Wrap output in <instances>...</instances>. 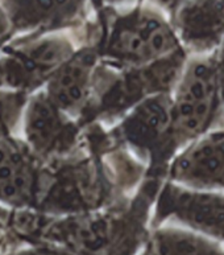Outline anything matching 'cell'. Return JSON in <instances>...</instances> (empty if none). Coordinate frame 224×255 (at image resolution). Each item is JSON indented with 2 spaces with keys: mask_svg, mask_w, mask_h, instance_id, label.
Here are the masks:
<instances>
[{
  "mask_svg": "<svg viewBox=\"0 0 224 255\" xmlns=\"http://www.w3.org/2000/svg\"><path fill=\"white\" fill-rule=\"evenodd\" d=\"M83 42L112 68H137L182 49L167 13L147 0L123 7L95 8L84 24Z\"/></svg>",
  "mask_w": 224,
  "mask_h": 255,
  "instance_id": "1",
  "label": "cell"
},
{
  "mask_svg": "<svg viewBox=\"0 0 224 255\" xmlns=\"http://www.w3.org/2000/svg\"><path fill=\"white\" fill-rule=\"evenodd\" d=\"M189 54L183 49L137 68H112L99 62L90 101L80 123L114 126L139 103L157 94H173Z\"/></svg>",
  "mask_w": 224,
  "mask_h": 255,
  "instance_id": "2",
  "label": "cell"
},
{
  "mask_svg": "<svg viewBox=\"0 0 224 255\" xmlns=\"http://www.w3.org/2000/svg\"><path fill=\"white\" fill-rule=\"evenodd\" d=\"M173 123L179 151L211 129L224 127L217 52L189 56L173 92Z\"/></svg>",
  "mask_w": 224,
  "mask_h": 255,
  "instance_id": "3",
  "label": "cell"
},
{
  "mask_svg": "<svg viewBox=\"0 0 224 255\" xmlns=\"http://www.w3.org/2000/svg\"><path fill=\"white\" fill-rule=\"evenodd\" d=\"M115 139L148 167V177L166 179L179 152L173 123V94L149 97L110 127Z\"/></svg>",
  "mask_w": 224,
  "mask_h": 255,
  "instance_id": "4",
  "label": "cell"
},
{
  "mask_svg": "<svg viewBox=\"0 0 224 255\" xmlns=\"http://www.w3.org/2000/svg\"><path fill=\"white\" fill-rule=\"evenodd\" d=\"M169 224L224 244V192L191 189L166 179L157 194L150 225Z\"/></svg>",
  "mask_w": 224,
  "mask_h": 255,
  "instance_id": "5",
  "label": "cell"
},
{
  "mask_svg": "<svg viewBox=\"0 0 224 255\" xmlns=\"http://www.w3.org/2000/svg\"><path fill=\"white\" fill-rule=\"evenodd\" d=\"M166 179L191 189L224 192V127L211 129L181 149Z\"/></svg>",
  "mask_w": 224,
  "mask_h": 255,
  "instance_id": "6",
  "label": "cell"
},
{
  "mask_svg": "<svg viewBox=\"0 0 224 255\" xmlns=\"http://www.w3.org/2000/svg\"><path fill=\"white\" fill-rule=\"evenodd\" d=\"M48 94H40L27 109L25 133L33 149L45 156H66L79 148L84 125L74 122Z\"/></svg>",
  "mask_w": 224,
  "mask_h": 255,
  "instance_id": "7",
  "label": "cell"
},
{
  "mask_svg": "<svg viewBox=\"0 0 224 255\" xmlns=\"http://www.w3.org/2000/svg\"><path fill=\"white\" fill-rule=\"evenodd\" d=\"M169 17L189 56L213 54L224 42V0H185Z\"/></svg>",
  "mask_w": 224,
  "mask_h": 255,
  "instance_id": "8",
  "label": "cell"
},
{
  "mask_svg": "<svg viewBox=\"0 0 224 255\" xmlns=\"http://www.w3.org/2000/svg\"><path fill=\"white\" fill-rule=\"evenodd\" d=\"M99 62L98 50L92 45L82 44L48 81L46 94L52 102L78 122L82 121L90 101Z\"/></svg>",
  "mask_w": 224,
  "mask_h": 255,
  "instance_id": "9",
  "label": "cell"
},
{
  "mask_svg": "<svg viewBox=\"0 0 224 255\" xmlns=\"http://www.w3.org/2000/svg\"><path fill=\"white\" fill-rule=\"evenodd\" d=\"M3 5L16 27L57 31L87 23L94 0H3Z\"/></svg>",
  "mask_w": 224,
  "mask_h": 255,
  "instance_id": "10",
  "label": "cell"
},
{
  "mask_svg": "<svg viewBox=\"0 0 224 255\" xmlns=\"http://www.w3.org/2000/svg\"><path fill=\"white\" fill-rule=\"evenodd\" d=\"M144 255H224L221 242L177 225L153 228Z\"/></svg>",
  "mask_w": 224,
  "mask_h": 255,
  "instance_id": "11",
  "label": "cell"
},
{
  "mask_svg": "<svg viewBox=\"0 0 224 255\" xmlns=\"http://www.w3.org/2000/svg\"><path fill=\"white\" fill-rule=\"evenodd\" d=\"M34 172L25 153L0 140V200L25 204L33 193Z\"/></svg>",
  "mask_w": 224,
  "mask_h": 255,
  "instance_id": "12",
  "label": "cell"
},
{
  "mask_svg": "<svg viewBox=\"0 0 224 255\" xmlns=\"http://www.w3.org/2000/svg\"><path fill=\"white\" fill-rule=\"evenodd\" d=\"M217 64H218V77H219V86H221L222 99L224 103V42L217 50Z\"/></svg>",
  "mask_w": 224,
  "mask_h": 255,
  "instance_id": "13",
  "label": "cell"
},
{
  "mask_svg": "<svg viewBox=\"0 0 224 255\" xmlns=\"http://www.w3.org/2000/svg\"><path fill=\"white\" fill-rule=\"evenodd\" d=\"M147 1L162 9L167 15H170L171 12L174 11L175 8L178 7L179 4L185 1V0H147Z\"/></svg>",
  "mask_w": 224,
  "mask_h": 255,
  "instance_id": "14",
  "label": "cell"
},
{
  "mask_svg": "<svg viewBox=\"0 0 224 255\" xmlns=\"http://www.w3.org/2000/svg\"><path fill=\"white\" fill-rule=\"evenodd\" d=\"M139 1H143V0H94V7H123V5H131Z\"/></svg>",
  "mask_w": 224,
  "mask_h": 255,
  "instance_id": "15",
  "label": "cell"
},
{
  "mask_svg": "<svg viewBox=\"0 0 224 255\" xmlns=\"http://www.w3.org/2000/svg\"><path fill=\"white\" fill-rule=\"evenodd\" d=\"M9 24H11V20L8 17L7 12L4 11V8H0V34L7 31Z\"/></svg>",
  "mask_w": 224,
  "mask_h": 255,
  "instance_id": "16",
  "label": "cell"
},
{
  "mask_svg": "<svg viewBox=\"0 0 224 255\" xmlns=\"http://www.w3.org/2000/svg\"><path fill=\"white\" fill-rule=\"evenodd\" d=\"M9 110L5 109L3 103H0V133L3 131V125H4V121H5V114H8Z\"/></svg>",
  "mask_w": 224,
  "mask_h": 255,
  "instance_id": "17",
  "label": "cell"
}]
</instances>
